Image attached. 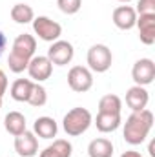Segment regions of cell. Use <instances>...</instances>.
<instances>
[{
    "instance_id": "cell-3",
    "label": "cell",
    "mask_w": 155,
    "mask_h": 157,
    "mask_svg": "<svg viewBox=\"0 0 155 157\" xmlns=\"http://www.w3.org/2000/svg\"><path fill=\"white\" fill-rule=\"evenodd\" d=\"M91 122H93V117H91L89 110L78 106V108L70 110L64 115V119H62V128H64V132L70 137H78V135H82V133L88 132V128L91 126Z\"/></svg>"
},
{
    "instance_id": "cell-23",
    "label": "cell",
    "mask_w": 155,
    "mask_h": 157,
    "mask_svg": "<svg viewBox=\"0 0 155 157\" xmlns=\"http://www.w3.org/2000/svg\"><path fill=\"white\" fill-rule=\"evenodd\" d=\"M57 6L64 15H75L82 7V0H57Z\"/></svg>"
},
{
    "instance_id": "cell-27",
    "label": "cell",
    "mask_w": 155,
    "mask_h": 157,
    "mask_svg": "<svg viewBox=\"0 0 155 157\" xmlns=\"http://www.w3.org/2000/svg\"><path fill=\"white\" fill-rule=\"evenodd\" d=\"M120 157H142V155H141L139 152H133V150H128V152H124V154H122Z\"/></svg>"
},
{
    "instance_id": "cell-19",
    "label": "cell",
    "mask_w": 155,
    "mask_h": 157,
    "mask_svg": "<svg viewBox=\"0 0 155 157\" xmlns=\"http://www.w3.org/2000/svg\"><path fill=\"white\" fill-rule=\"evenodd\" d=\"M89 157H112L113 155V143L106 137H97L88 144Z\"/></svg>"
},
{
    "instance_id": "cell-24",
    "label": "cell",
    "mask_w": 155,
    "mask_h": 157,
    "mask_svg": "<svg viewBox=\"0 0 155 157\" xmlns=\"http://www.w3.org/2000/svg\"><path fill=\"white\" fill-rule=\"evenodd\" d=\"M135 13L137 15H155V0H139Z\"/></svg>"
},
{
    "instance_id": "cell-2",
    "label": "cell",
    "mask_w": 155,
    "mask_h": 157,
    "mask_svg": "<svg viewBox=\"0 0 155 157\" xmlns=\"http://www.w3.org/2000/svg\"><path fill=\"white\" fill-rule=\"evenodd\" d=\"M37 51V39L29 33H22L13 40L11 51H9V59H7V66L9 71L13 73H22L28 70L29 60L35 57Z\"/></svg>"
},
{
    "instance_id": "cell-8",
    "label": "cell",
    "mask_w": 155,
    "mask_h": 157,
    "mask_svg": "<svg viewBox=\"0 0 155 157\" xmlns=\"http://www.w3.org/2000/svg\"><path fill=\"white\" fill-rule=\"evenodd\" d=\"M131 78L137 86H148L155 78V62L152 59H139L131 68Z\"/></svg>"
},
{
    "instance_id": "cell-20",
    "label": "cell",
    "mask_w": 155,
    "mask_h": 157,
    "mask_svg": "<svg viewBox=\"0 0 155 157\" xmlns=\"http://www.w3.org/2000/svg\"><path fill=\"white\" fill-rule=\"evenodd\" d=\"M11 18L17 22V24H29L33 22L35 18V11L31 6L28 4H15L11 7Z\"/></svg>"
},
{
    "instance_id": "cell-28",
    "label": "cell",
    "mask_w": 155,
    "mask_h": 157,
    "mask_svg": "<svg viewBox=\"0 0 155 157\" xmlns=\"http://www.w3.org/2000/svg\"><path fill=\"white\" fill-rule=\"evenodd\" d=\"M119 2H124V4H128V2H131V0H119Z\"/></svg>"
},
{
    "instance_id": "cell-26",
    "label": "cell",
    "mask_w": 155,
    "mask_h": 157,
    "mask_svg": "<svg viewBox=\"0 0 155 157\" xmlns=\"http://www.w3.org/2000/svg\"><path fill=\"white\" fill-rule=\"evenodd\" d=\"M6 46H7V39H6L4 31H0V57H2V53L6 51Z\"/></svg>"
},
{
    "instance_id": "cell-12",
    "label": "cell",
    "mask_w": 155,
    "mask_h": 157,
    "mask_svg": "<svg viewBox=\"0 0 155 157\" xmlns=\"http://www.w3.org/2000/svg\"><path fill=\"white\" fill-rule=\"evenodd\" d=\"M150 102V93L144 86H131L128 91H126V106L131 110V112H141L148 106Z\"/></svg>"
},
{
    "instance_id": "cell-5",
    "label": "cell",
    "mask_w": 155,
    "mask_h": 157,
    "mask_svg": "<svg viewBox=\"0 0 155 157\" xmlns=\"http://www.w3.org/2000/svg\"><path fill=\"white\" fill-rule=\"evenodd\" d=\"M31 24H33L35 35H39V39L44 40V42H55L62 35V26L59 22L51 20L49 17H44V15L35 17Z\"/></svg>"
},
{
    "instance_id": "cell-22",
    "label": "cell",
    "mask_w": 155,
    "mask_h": 157,
    "mask_svg": "<svg viewBox=\"0 0 155 157\" xmlns=\"http://www.w3.org/2000/svg\"><path fill=\"white\" fill-rule=\"evenodd\" d=\"M46 102H47V91H46V88H44L40 82H35L33 88H31L28 104H31V106H35V108H42Z\"/></svg>"
},
{
    "instance_id": "cell-11",
    "label": "cell",
    "mask_w": 155,
    "mask_h": 157,
    "mask_svg": "<svg viewBox=\"0 0 155 157\" xmlns=\"http://www.w3.org/2000/svg\"><path fill=\"white\" fill-rule=\"evenodd\" d=\"M112 20L119 29L122 31H130L135 28V22H137V13H135V7L131 6H119L113 9V15H112Z\"/></svg>"
},
{
    "instance_id": "cell-17",
    "label": "cell",
    "mask_w": 155,
    "mask_h": 157,
    "mask_svg": "<svg viewBox=\"0 0 155 157\" xmlns=\"http://www.w3.org/2000/svg\"><path fill=\"white\" fill-rule=\"evenodd\" d=\"M71 154H73V146L70 141L55 139L47 148H44L40 152L39 157H71Z\"/></svg>"
},
{
    "instance_id": "cell-21",
    "label": "cell",
    "mask_w": 155,
    "mask_h": 157,
    "mask_svg": "<svg viewBox=\"0 0 155 157\" xmlns=\"http://www.w3.org/2000/svg\"><path fill=\"white\" fill-rule=\"evenodd\" d=\"M99 112H104V113H120L122 112V101H120V97L113 95V93L104 95L99 101Z\"/></svg>"
},
{
    "instance_id": "cell-29",
    "label": "cell",
    "mask_w": 155,
    "mask_h": 157,
    "mask_svg": "<svg viewBox=\"0 0 155 157\" xmlns=\"http://www.w3.org/2000/svg\"><path fill=\"white\" fill-rule=\"evenodd\" d=\"M0 110H2V99H0Z\"/></svg>"
},
{
    "instance_id": "cell-15",
    "label": "cell",
    "mask_w": 155,
    "mask_h": 157,
    "mask_svg": "<svg viewBox=\"0 0 155 157\" xmlns=\"http://www.w3.org/2000/svg\"><path fill=\"white\" fill-rule=\"evenodd\" d=\"M122 117L120 113H104V112H99L97 117H95V126L100 133H112L115 132L117 128L120 126Z\"/></svg>"
},
{
    "instance_id": "cell-10",
    "label": "cell",
    "mask_w": 155,
    "mask_h": 157,
    "mask_svg": "<svg viewBox=\"0 0 155 157\" xmlns=\"http://www.w3.org/2000/svg\"><path fill=\"white\" fill-rule=\"evenodd\" d=\"M15 152L20 157H35L39 154V139L33 132L26 130L15 137Z\"/></svg>"
},
{
    "instance_id": "cell-25",
    "label": "cell",
    "mask_w": 155,
    "mask_h": 157,
    "mask_svg": "<svg viewBox=\"0 0 155 157\" xmlns=\"http://www.w3.org/2000/svg\"><path fill=\"white\" fill-rule=\"evenodd\" d=\"M6 91H7V75L4 70H0V99L4 97Z\"/></svg>"
},
{
    "instance_id": "cell-7",
    "label": "cell",
    "mask_w": 155,
    "mask_h": 157,
    "mask_svg": "<svg viewBox=\"0 0 155 157\" xmlns=\"http://www.w3.org/2000/svg\"><path fill=\"white\" fill-rule=\"evenodd\" d=\"M73 55H75V49H73V44L68 42V40H55L51 42L49 49H47V59L51 60L53 66H66L73 60Z\"/></svg>"
},
{
    "instance_id": "cell-9",
    "label": "cell",
    "mask_w": 155,
    "mask_h": 157,
    "mask_svg": "<svg viewBox=\"0 0 155 157\" xmlns=\"http://www.w3.org/2000/svg\"><path fill=\"white\" fill-rule=\"evenodd\" d=\"M28 73H29L33 82H44L51 77L53 64L46 55H35L28 64Z\"/></svg>"
},
{
    "instance_id": "cell-6",
    "label": "cell",
    "mask_w": 155,
    "mask_h": 157,
    "mask_svg": "<svg viewBox=\"0 0 155 157\" xmlns=\"http://www.w3.org/2000/svg\"><path fill=\"white\" fill-rule=\"evenodd\" d=\"M68 86L77 91V93H86L93 86V71L86 66H73L68 71Z\"/></svg>"
},
{
    "instance_id": "cell-18",
    "label": "cell",
    "mask_w": 155,
    "mask_h": 157,
    "mask_svg": "<svg viewBox=\"0 0 155 157\" xmlns=\"http://www.w3.org/2000/svg\"><path fill=\"white\" fill-rule=\"evenodd\" d=\"M33 84H35V82H33L31 78H17V80L11 84V90H9L13 101H17V102H28Z\"/></svg>"
},
{
    "instance_id": "cell-14",
    "label": "cell",
    "mask_w": 155,
    "mask_h": 157,
    "mask_svg": "<svg viewBox=\"0 0 155 157\" xmlns=\"http://www.w3.org/2000/svg\"><path fill=\"white\" fill-rule=\"evenodd\" d=\"M57 132H59V124L53 117L42 115L33 122V133L40 139H53L57 137Z\"/></svg>"
},
{
    "instance_id": "cell-1",
    "label": "cell",
    "mask_w": 155,
    "mask_h": 157,
    "mask_svg": "<svg viewBox=\"0 0 155 157\" xmlns=\"http://www.w3.org/2000/svg\"><path fill=\"white\" fill-rule=\"evenodd\" d=\"M152 128H153V113L148 108L141 112H131V115L124 122V132H122L124 141L131 146L142 144L150 135Z\"/></svg>"
},
{
    "instance_id": "cell-4",
    "label": "cell",
    "mask_w": 155,
    "mask_h": 157,
    "mask_svg": "<svg viewBox=\"0 0 155 157\" xmlns=\"http://www.w3.org/2000/svg\"><path fill=\"white\" fill-rule=\"evenodd\" d=\"M88 68L89 71H95V73H106L110 68H112V62H113V55H112V49L106 46V44H93L89 49H88Z\"/></svg>"
},
{
    "instance_id": "cell-16",
    "label": "cell",
    "mask_w": 155,
    "mask_h": 157,
    "mask_svg": "<svg viewBox=\"0 0 155 157\" xmlns=\"http://www.w3.org/2000/svg\"><path fill=\"white\" fill-rule=\"evenodd\" d=\"M4 128L7 133H11L13 137L24 133L28 130V122H26V117L20 113V112H9L6 117H4Z\"/></svg>"
},
{
    "instance_id": "cell-13",
    "label": "cell",
    "mask_w": 155,
    "mask_h": 157,
    "mask_svg": "<svg viewBox=\"0 0 155 157\" xmlns=\"http://www.w3.org/2000/svg\"><path fill=\"white\" fill-rule=\"evenodd\" d=\"M135 26L139 28L141 42L146 46H152L155 42V15H137Z\"/></svg>"
}]
</instances>
